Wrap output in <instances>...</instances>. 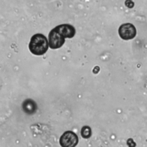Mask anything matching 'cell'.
Segmentation results:
<instances>
[{
  "instance_id": "cell-1",
  "label": "cell",
  "mask_w": 147,
  "mask_h": 147,
  "mask_svg": "<svg viewBox=\"0 0 147 147\" xmlns=\"http://www.w3.org/2000/svg\"><path fill=\"white\" fill-rule=\"evenodd\" d=\"M29 48L30 51L35 55H44L48 49V42L46 37L40 33L33 35L30 39Z\"/></svg>"
},
{
  "instance_id": "cell-4",
  "label": "cell",
  "mask_w": 147,
  "mask_h": 147,
  "mask_svg": "<svg viewBox=\"0 0 147 147\" xmlns=\"http://www.w3.org/2000/svg\"><path fill=\"white\" fill-rule=\"evenodd\" d=\"M119 36L123 40H130L136 35L135 26L130 23L123 24L120 26L118 29Z\"/></svg>"
},
{
  "instance_id": "cell-3",
  "label": "cell",
  "mask_w": 147,
  "mask_h": 147,
  "mask_svg": "<svg viewBox=\"0 0 147 147\" xmlns=\"http://www.w3.org/2000/svg\"><path fill=\"white\" fill-rule=\"evenodd\" d=\"M49 46L52 49L60 48L65 42V38L53 28L51 30L48 36Z\"/></svg>"
},
{
  "instance_id": "cell-6",
  "label": "cell",
  "mask_w": 147,
  "mask_h": 147,
  "mask_svg": "<svg viewBox=\"0 0 147 147\" xmlns=\"http://www.w3.org/2000/svg\"><path fill=\"white\" fill-rule=\"evenodd\" d=\"M37 105L35 102L30 99L25 100L22 103V109L24 111L28 114H33L37 110Z\"/></svg>"
},
{
  "instance_id": "cell-7",
  "label": "cell",
  "mask_w": 147,
  "mask_h": 147,
  "mask_svg": "<svg viewBox=\"0 0 147 147\" xmlns=\"http://www.w3.org/2000/svg\"><path fill=\"white\" fill-rule=\"evenodd\" d=\"M91 129L88 126H84L82 128L81 136L84 138H88L91 136Z\"/></svg>"
},
{
  "instance_id": "cell-5",
  "label": "cell",
  "mask_w": 147,
  "mask_h": 147,
  "mask_svg": "<svg viewBox=\"0 0 147 147\" xmlns=\"http://www.w3.org/2000/svg\"><path fill=\"white\" fill-rule=\"evenodd\" d=\"M55 28L64 38H72L75 34L74 27L69 24H61Z\"/></svg>"
},
{
  "instance_id": "cell-2",
  "label": "cell",
  "mask_w": 147,
  "mask_h": 147,
  "mask_svg": "<svg viewBox=\"0 0 147 147\" xmlns=\"http://www.w3.org/2000/svg\"><path fill=\"white\" fill-rule=\"evenodd\" d=\"M78 141V136L74 132L67 131L60 137L59 142L61 147H75Z\"/></svg>"
}]
</instances>
